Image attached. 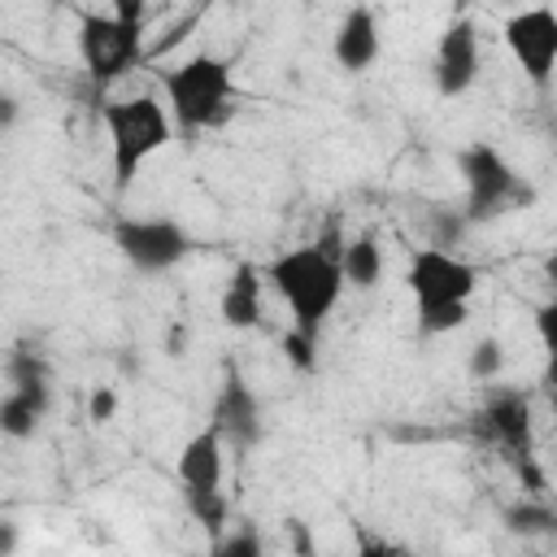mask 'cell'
Segmentation results:
<instances>
[{"mask_svg":"<svg viewBox=\"0 0 557 557\" xmlns=\"http://www.w3.org/2000/svg\"><path fill=\"white\" fill-rule=\"evenodd\" d=\"M344 252L326 248L322 239L318 244H296L287 252H278L270 265H265V283L287 300V313H292V331L318 339L322 322L335 313L339 296H344V265H339Z\"/></svg>","mask_w":557,"mask_h":557,"instance_id":"1","label":"cell"},{"mask_svg":"<svg viewBox=\"0 0 557 557\" xmlns=\"http://www.w3.org/2000/svg\"><path fill=\"white\" fill-rule=\"evenodd\" d=\"M144 17L148 9L139 0H117L109 13L91 9L78 22V52L87 65V78L96 91L113 87L144 61Z\"/></svg>","mask_w":557,"mask_h":557,"instance_id":"2","label":"cell"},{"mask_svg":"<svg viewBox=\"0 0 557 557\" xmlns=\"http://www.w3.org/2000/svg\"><path fill=\"white\" fill-rule=\"evenodd\" d=\"M104 131H109V161H113V187L126 191L148 157H157L174 139V117L157 96H126L100 104Z\"/></svg>","mask_w":557,"mask_h":557,"instance_id":"3","label":"cell"},{"mask_svg":"<svg viewBox=\"0 0 557 557\" xmlns=\"http://www.w3.org/2000/svg\"><path fill=\"white\" fill-rule=\"evenodd\" d=\"M165 96H170V117L178 131H205L222 122L226 100L235 96V65L231 57L218 52H196L165 70Z\"/></svg>","mask_w":557,"mask_h":557,"instance_id":"4","label":"cell"},{"mask_svg":"<svg viewBox=\"0 0 557 557\" xmlns=\"http://www.w3.org/2000/svg\"><path fill=\"white\" fill-rule=\"evenodd\" d=\"M457 170H461V183H466V218L470 222H487V218H500L509 209L535 205V187L483 139L466 144L457 152Z\"/></svg>","mask_w":557,"mask_h":557,"instance_id":"5","label":"cell"},{"mask_svg":"<svg viewBox=\"0 0 557 557\" xmlns=\"http://www.w3.org/2000/svg\"><path fill=\"white\" fill-rule=\"evenodd\" d=\"M405 283H409L418 318H422V313H435V309H448V305H470V296L479 287V270L466 257H457V252L418 248L409 257Z\"/></svg>","mask_w":557,"mask_h":557,"instance_id":"6","label":"cell"},{"mask_svg":"<svg viewBox=\"0 0 557 557\" xmlns=\"http://www.w3.org/2000/svg\"><path fill=\"white\" fill-rule=\"evenodd\" d=\"M113 244L139 274H165L191 252V239L174 218H117Z\"/></svg>","mask_w":557,"mask_h":557,"instance_id":"7","label":"cell"},{"mask_svg":"<svg viewBox=\"0 0 557 557\" xmlns=\"http://www.w3.org/2000/svg\"><path fill=\"white\" fill-rule=\"evenodd\" d=\"M505 48L527 74L535 91L553 83L557 70V13L553 9H522L505 17Z\"/></svg>","mask_w":557,"mask_h":557,"instance_id":"8","label":"cell"},{"mask_svg":"<svg viewBox=\"0 0 557 557\" xmlns=\"http://www.w3.org/2000/svg\"><path fill=\"white\" fill-rule=\"evenodd\" d=\"M479 422L487 426V435L513 457V461H527L535 453V418H531V396L518 392V387H496L487 392L483 409H479Z\"/></svg>","mask_w":557,"mask_h":557,"instance_id":"9","label":"cell"},{"mask_svg":"<svg viewBox=\"0 0 557 557\" xmlns=\"http://www.w3.org/2000/svg\"><path fill=\"white\" fill-rule=\"evenodd\" d=\"M479 78V30L470 17H453L435 48V91L461 96Z\"/></svg>","mask_w":557,"mask_h":557,"instance_id":"10","label":"cell"},{"mask_svg":"<svg viewBox=\"0 0 557 557\" xmlns=\"http://www.w3.org/2000/svg\"><path fill=\"white\" fill-rule=\"evenodd\" d=\"M222 440H231L235 448H257L261 440V405L257 396L248 392V383L226 370L222 387H218V400H213V422H209Z\"/></svg>","mask_w":557,"mask_h":557,"instance_id":"11","label":"cell"},{"mask_svg":"<svg viewBox=\"0 0 557 557\" xmlns=\"http://www.w3.org/2000/svg\"><path fill=\"white\" fill-rule=\"evenodd\" d=\"M331 52H335L339 70H348V74L370 70V65L379 61V52H383L374 9H366V4L348 9V13L339 17V26H335V44H331Z\"/></svg>","mask_w":557,"mask_h":557,"instance_id":"12","label":"cell"},{"mask_svg":"<svg viewBox=\"0 0 557 557\" xmlns=\"http://www.w3.org/2000/svg\"><path fill=\"white\" fill-rule=\"evenodd\" d=\"M222 444H226V440H222L213 426L196 431V435L183 444V453H178V461H174V474H178L183 492H218V487H222V474H226Z\"/></svg>","mask_w":557,"mask_h":557,"instance_id":"13","label":"cell"},{"mask_svg":"<svg viewBox=\"0 0 557 557\" xmlns=\"http://www.w3.org/2000/svg\"><path fill=\"white\" fill-rule=\"evenodd\" d=\"M261 278H265V270L252 265V261H239L231 270L226 287H222V300H218V313H222L226 326L248 331V326L261 322Z\"/></svg>","mask_w":557,"mask_h":557,"instance_id":"14","label":"cell"},{"mask_svg":"<svg viewBox=\"0 0 557 557\" xmlns=\"http://www.w3.org/2000/svg\"><path fill=\"white\" fill-rule=\"evenodd\" d=\"M48 413V383H13L0 400V431L9 440H30L39 418Z\"/></svg>","mask_w":557,"mask_h":557,"instance_id":"15","label":"cell"},{"mask_svg":"<svg viewBox=\"0 0 557 557\" xmlns=\"http://www.w3.org/2000/svg\"><path fill=\"white\" fill-rule=\"evenodd\" d=\"M339 265H344V283H348V287L370 292V287L383 278V248H379V239H374V235L348 239Z\"/></svg>","mask_w":557,"mask_h":557,"instance_id":"16","label":"cell"},{"mask_svg":"<svg viewBox=\"0 0 557 557\" xmlns=\"http://www.w3.org/2000/svg\"><path fill=\"white\" fill-rule=\"evenodd\" d=\"M505 527L513 535L540 540V535H557V509H548L544 500H518L505 509Z\"/></svg>","mask_w":557,"mask_h":557,"instance_id":"17","label":"cell"},{"mask_svg":"<svg viewBox=\"0 0 557 557\" xmlns=\"http://www.w3.org/2000/svg\"><path fill=\"white\" fill-rule=\"evenodd\" d=\"M183 500H187V513H191L209 535H222V527H226V518H231V505H226L222 487H218V492H183Z\"/></svg>","mask_w":557,"mask_h":557,"instance_id":"18","label":"cell"},{"mask_svg":"<svg viewBox=\"0 0 557 557\" xmlns=\"http://www.w3.org/2000/svg\"><path fill=\"white\" fill-rule=\"evenodd\" d=\"M213 557H265V540H261V527L252 518H244L235 531L218 535L213 544Z\"/></svg>","mask_w":557,"mask_h":557,"instance_id":"19","label":"cell"},{"mask_svg":"<svg viewBox=\"0 0 557 557\" xmlns=\"http://www.w3.org/2000/svg\"><path fill=\"white\" fill-rule=\"evenodd\" d=\"M466 370H470V379H474V383H492V379L505 370V348H500V339H496V335L479 339V344L470 348Z\"/></svg>","mask_w":557,"mask_h":557,"instance_id":"20","label":"cell"},{"mask_svg":"<svg viewBox=\"0 0 557 557\" xmlns=\"http://www.w3.org/2000/svg\"><path fill=\"white\" fill-rule=\"evenodd\" d=\"M283 357L292 361V370L309 374V370L318 366V339H309V335H300V331H287V335H283Z\"/></svg>","mask_w":557,"mask_h":557,"instance_id":"21","label":"cell"},{"mask_svg":"<svg viewBox=\"0 0 557 557\" xmlns=\"http://www.w3.org/2000/svg\"><path fill=\"white\" fill-rule=\"evenodd\" d=\"M466 318H470V305H448V309L422 313V318H418V331H422V335H444V331L466 326Z\"/></svg>","mask_w":557,"mask_h":557,"instance_id":"22","label":"cell"},{"mask_svg":"<svg viewBox=\"0 0 557 557\" xmlns=\"http://www.w3.org/2000/svg\"><path fill=\"white\" fill-rule=\"evenodd\" d=\"M535 335H540L544 352L557 361V300H544V305H535Z\"/></svg>","mask_w":557,"mask_h":557,"instance_id":"23","label":"cell"},{"mask_svg":"<svg viewBox=\"0 0 557 557\" xmlns=\"http://www.w3.org/2000/svg\"><path fill=\"white\" fill-rule=\"evenodd\" d=\"M113 413H117V392H113V387H96V392L87 396V418H91L96 426H104Z\"/></svg>","mask_w":557,"mask_h":557,"instance_id":"24","label":"cell"},{"mask_svg":"<svg viewBox=\"0 0 557 557\" xmlns=\"http://www.w3.org/2000/svg\"><path fill=\"white\" fill-rule=\"evenodd\" d=\"M357 557H413V553H409L405 544H396V540H383V535H361Z\"/></svg>","mask_w":557,"mask_h":557,"instance_id":"25","label":"cell"},{"mask_svg":"<svg viewBox=\"0 0 557 557\" xmlns=\"http://www.w3.org/2000/svg\"><path fill=\"white\" fill-rule=\"evenodd\" d=\"M287 535L296 544V557H313V535H309V527L300 518H287Z\"/></svg>","mask_w":557,"mask_h":557,"instance_id":"26","label":"cell"},{"mask_svg":"<svg viewBox=\"0 0 557 557\" xmlns=\"http://www.w3.org/2000/svg\"><path fill=\"white\" fill-rule=\"evenodd\" d=\"M13 117H17V100H13V96H4V100H0V126L9 131V126H13Z\"/></svg>","mask_w":557,"mask_h":557,"instance_id":"27","label":"cell"},{"mask_svg":"<svg viewBox=\"0 0 557 557\" xmlns=\"http://www.w3.org/2000/svg\"><path fill=\"white\" fill-rule=\"evenodd\" d=\"M544 383L557 392V361H553V357H548V366H544Z\"/></svg>","mask_w":557,"mask_h":557,"instance_id":"28","label":"cell"},{"mask_svg":"<svg viewBox=\"0 0 557 557\" xmlns=\"http://www.w3.org/2000/svg\"><path fill=\"white\" fill-rule=\"evenodd\" d=\"M548 413H553V435H557V392H553V400H548Z\"/></svg>","mask_w":557,"mask_h":557,"instance_id":"29","label":"cell"},{"mask_svg":"<svg viewBox=\"0 0 557 557\" xmlns=\"http://www.w3.org/2000/svg\"><path fill=\"white\" fill-rule=\"evenodd\" d=\"M544 270H548V278L557 283V257H548V265H544Z\"/></svg>","mask_w":557,"mask_h":557,"instance_id":"30","label":"cell"}]
</instances>
